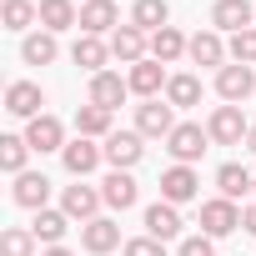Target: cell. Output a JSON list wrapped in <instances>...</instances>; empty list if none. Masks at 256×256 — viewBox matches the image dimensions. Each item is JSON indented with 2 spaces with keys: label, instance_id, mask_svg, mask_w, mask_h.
<instances>
[{
  "label": "cell",
  "instance_id": "1",
  "mask_svg": "<svg viewBox=\"0 0 256 256\" xmlns=\"http://www.w3.org/2000/svg\"><path fill=\"white\" fill-rule=\"evenodd\" d=\"M246 131H251V120L241 116V106H216V110H211V120H206L211 146H241V141H246Z\"/></svg>",
  "mask_w": 256,
  "mask_h": 256
},
{
  "label": "cell",
  "instance_id": "2",
  "mask_svg": "<svg viewBox=\"0 0 256 256\" xmlns=\"http://www.w3.org/2000/svg\"><path fill=\"white\" fill-rule=\"evenodd\" d=\"M206 146H211V136H206V126H196V120H181L176 131L166 136V151L176 156V166H196Z\"/></svg>",
  "mask_w": 256,
  "mask_h": 256
},
{
  "label": "cell",
  "instance_id": "3",
  "mask_svg": "<svg viewBox=\"0 0 256 256\" xmlns=\"http://www.w3.org/2000/svg\"><path fill=\"white\" fill-rule=\"evenodd\" d=\"M216 96H221L226 106H241L246 96H256V70L241 66V60L221 66V70H216Z\"/></svg>",
  "mask_w": 256,
  "mask_h": 256
},
{
  "label": "cell",
  "instance_id": "4",
  "mask_svg": "<svg viewBox=\"0 0 256 256\" xmlns=\"http://www.w3.org/2000/svg\"><path fill=\"white\" fill-rule=\"evenodd\" d=\"M241 226V211H236V201H226V196H211V201H201V236H231Z\"/></svg>",
  "mask_w": 256,
  "mask_h": 256
},
{
  "label": "cell",
  "instance_id": "5",
  "mask_svg": "<svg viewBox=\"0 0 256 256\" xmlns=\"http://www.w3.org/2000/svg\"><path fill=\"white\" fill-rule=\"evenodd\" d=\"M141 141H146L141 131H110V136H106V146H100V151H106V161H110V171H131V166L146 156V146H141Z\"/></svg>",
  "mask_w": 256,
  "mask_h": 256
},
{
  "label": "cell",
  "instance_id": "6",
  "mask_svg": "<svg viewBox=\"0 0 256 256\" xmlns=\"http://www.w3.org/2000/svg\"><path fill=\"white\" fill-rule=\"evenodd\" d=\"M176 126H181V120H176V106H166V100H146V106H136V131H141V136H151V141L161 136V141H166Z\"/></svg>",
  "mask_w": 256,
  "mask_h": 256
},
{
  "label": "cell",
  "instance_id": "7",
  "mask_svg": "<svg viewBox=\"0 0 256 256\" xmlns=\"http://www.w3.org/2000/svg\"><path fill=\"white\" fill-rule=\"evenodd\" d=\"M166 70H161V60H136L131 66V76H126V86H131V96H141V100H161V90H166Z\"/></svg>",
  "mask_w": 256,
  "mask_h": 256
},
{
  "label": "cell",
  "instance_id": "8",
  "mask_svg": "<svg viewBox=\"0 0 256 256\" xmlns=\"http://www.w3.org/2000/svg\"><path fill=\"white\" fill-rule=\"evenodd\" d=\"M40 106H46V90H40L36 80H10V86H6V110H10V116L36 120V116H46Z\"/></svg>",
  "mask_w": 256,
  "mask_h": 256
},
{
  "label": "cell",
  "instance_id": "9",
  "mask_svg": "<svg viewBox=\"0 0 256 256\" xmlns=\"http://www.w3.org/2000/svg\"><path fill=\"white\" fill-rule=\"evenodd\" d=\"M196 196H201V176H196L191 166H171V171H161V201L186 206V201H196Z\"/></svg>",
  "mask_w": 256,
  "mask_h": 256
},
{
  "label": "cell",
  "instance_id": "10",
  "mask_svg": "<svg viewBox=\"0 0 256 256\" xmlns=\"http://www.w3.org/2000/svg\"><path fill=\"white\" fill-rule=\"evenodd\" d=\"M100 206H106V196H100L96 186H66V191H60V211H66L70 221H80V226L96 221Z\"/></svg>",
  "mask_w": 256,
  "mask_h": 256
},
{
  "label": "cell",
  "instance_id": "11",
  "mask_svg": "<svg viewBox=\"0 0 256 256\" xmlns=\"http://www.w3.org/2000/svg\"><path fill=\"white\" fill-rule=\"evenodd\" d=\"M251 20H256V6H251V0H216V6H211V26H216V30L241 36V30H251Z\"/></svg>",
  "mask_w": 256,
  "mask_h": 256
},
{
  "label": "cell",
  "instance_id": "12",
  "mask_svg": "<svg viewBox=\"0 0 256 256\" xmlns=\"http://www.w3.org/2000/svg\"><path fill=\"white\" fill-rule=\"evenodd\" d=\"M110 56L126 60V66H136V60L151 56V36L136 30V26H120V30H110Z\"/></svg>",
  "mask_w": 256,
  "mask_h": 256
},
{
  "label": "cell",
  "instance_id": "13",
  "mask_svg": "<svg viewBox=\"0 0 256 256\" xmlns=\"http://www.w3.org/2000/svg\"><path fill=\"white\" fill-rule=\"evenodd\" d=\"M26 141H30V151H66L70 141H66V126L56 120V116H36L30 126H26Z\"/></svg>",
  "mask_w": 256,
  "mask_h": 256
},
{
  "label": "cell",
  "instance_id": "14",
  "mask_svg": "<svg viewBox=\"0 0 256 256\" xmlns=\"http://www.w3.org/2000/svg\"><path fill=\"white\" fill-rule=\"evenodd\" d=\"M106 30H120L116 0H86L80 6V36H106Z\"/></svg>",
  "mask_w": 256,
  "mask_h": 256
},
{
  "label": "cell",
  "instance_id": "15",
  "mask_svg": "<svg viewBox=\"0 0 256 256\" xmlns=\"http://www.w3.org/2000/svg\"><path fill=\"white\" fill-rule=\"evenodd\" d=\"M186 56L196 60V66H226V56H231V46L221 40V30H196L191 36V46H186Z\"/></svg>",
  "mask_w": 256,
  "mask_h": 256
},
{
  "label": "cell",
  "instance_id": "16",
  "mask_svg": "<svg viewBox=\"0 0 256 256\" xmlns=\"http://www.w3.org/2000/svg\"><path fill=\"white\" fill-rule=\"evenodd\" d=\"M60 161H66V171H70V176L80 181V176H90V171H96V166L106 161V151H100L96 141H86V136H76V141H70L66 151H60Z\"/></svg>",
  "mask_w": 256,
  "mask_h": 256
},
{
  "label": "cell",
  "instance_id": "17",
  "mask_svg": "<svg viewBox=\"0 0 256 256\" xmlns=\"http://www.w3.org/2000/svg\"><path fill=\"white\" fill-rule=\"evenodd\" d=\"M10 196H16V206H26V211H46V201H50V181H46L40 171H20L16 186H10Z\"/></svg>",
  "mask_w": 256,
  "mask_h": 256
},
{
  "label": "cell",
  "instance_id": "18",
  "mask_svg": "<svg viewBox=\"0 0 256 256\" xmlns=\"http://www.w3.org/2000/svg\"><path fill=\"white\" fill-rule=\"evenodd\" d=\"M80 246H86L90 256H106V251H116V246H120V226H116L110 216H96V221H86V226H80Z\"/></svg>",
  "mask_w": 256,
  "mask_h": 256
},
{
  "label": "cell",
  "instance_id": "19",
  "mask_svg": "<svg viewBox=\"0 0 256 256\" xmlns=\"http://www.w3.org/2000/svg\"><path fill=\"white\" fill-rule=\"evenodd\" d=\"M126 96H131L126 76H116V70H100V76H90V106H100V110H116Z\"/></svg>",
  "mask_w": 256,
  "mask_h": 256
},
{
  "label": "cell",
  "instance_id": "20",
  "mask_svg": "<svg viewBox=\"0 0 256 256\" xmlns=\"http://www.w3.org/2000/svg\"><path fill=\"white\" fill-rule=\"evenodd\" d=\"M70 60H76L80 70L100 76V70H106V60H110V40H100V36H76V46H70Z\"/></svg>",
  "mask_w": 256,
  "mask_h": 256
},
{
  "label": "cell",
  "instance_id": "21",
  "mask_svg": "<svg viewBox=\"0 0 256 256\" xmlns=\"http://www.w3.org/2000/svg\"><path fill=\"white\" fill-rule=\"evenodd\" d=\"M100 196H106V206H110V211H126V206H136L141 186H136V176H131V171H110V176L100 181Z\"/></svg>",
  "mask_w": 256,
  "mask_h": 256
},
{
  "label": "cell",
  "instance_id": "22",
  "mask_svg": "<svg viewBox=\"0 0 256 256\" xmlns=\"http://www.w3.org/2000/svg\"><path fill=\"white\" fill-rule=\"evenodd\" d=\"M146 236H156V241H171V236H181V211H176L171 201H156V206H146Z\"/></svg>",
  "mask_w": 256,
  "mask_h": 256
},
{
  "label": "cell",
  "instance_id": "23",
  "mask_svg": "<svg viewBox=\"0 0 256 256\" xmlns=\"http://www.w3.org/2000/svg\"><path fill=\"white\" fill-rule=\"evenodd\" d=\"M131 26L146 30V36H156V30L171 26V6H166V0H136V6H131Z\"/></svg>",
  "mask_w": 256,
  "mask_h": 256
},
{
  "label": "cell",
  "instance_id": "24",
  "mask_svg": "<svg viewBox=\"0 0 256 256\" xmlns=\"http://www.w3.org/2000/svg\"><path fill=\"white\" fill-rule=\"evenodd\" d=\"M40 26H46L50 36H60V30L80 26V10H76V0H40Z\"/></svg>",
  "mask_w": 256,
  "mask_h": 256
},
{
  "label": "cell",
  "instance_id": "25",
  "mask_svg": "<svg viewBox=\"0 0 256 256\" xmlns=\"http://www.w3.org/2000/svg\"><path fill=\"white\" fill-rule=\"evenodd\" d=\"M110 116H116V110L80 106V110H76V136H86V141H106V136H110Z\"/></svg>",
  "mask_w": 256,
  "mask_h": 256
},
{
  "label": "cell",
  "instance_id": "26",
  "mask_svg": "<svg viewBox=\"0 0 256 256\" xmlns=\"http://www.w3.org/2000/svg\"><path fill=\"white\" fill-rule=\"evenodd\" d=\"M186 46H191V40H186L176 26H166V30H156V36H151V60L171 66V60H181V56H186Z\"/></svg>",
  "mask_w": 256,
  "mask_h": 256
},
{
  "label": "cell",
  "instance_id": "27",
  "mask_svg": "<svg viewBox=\"0 0 256 256\" xmlns=\"http://www.w3.org/2000/svg\"><path fill=\"white\" fill-rule=\"evenodd\" d=\"M20 56H26V66H50V60L60 56V46H56L50 30H36V36L20 40Z\"/></svg>",
  "mask_w": 256,
  "mask_h": 256
},
{
  "label": "cell",
  "instance_id": "28",
  "mask_svg": "<svg viewBox=\"0 0 256 256\" xmlns=\"http://www.w3.org/2000/svg\"><path fill=\"white\" fill-rule=\"evenodd\" d=\"M166 106H176V110H186V106H201V80L196 76H171L166 80Z\"/></svg>",
  "mask_w": 256,
  "mask_h": 256
},
{
  "label": "cell",
  "instance_id": "29",
  "mask_svg": "<svg viewBox=\"0 0 256 256\" xmlns=\"http://www.w3.org/2000/svg\"><path fill=\"white\" fill-rule=\"evenodd\" d=\"M216 186H221V196H226V201H236V196H246V191L256 186V176H251L246 166H236V161H226V166L216 171Z\"/></svg>",
  "mask_w": 256,
  "mask_h": 256
},
{
  "label": "cell",
  "instance_id": "30",
  "mask_svg": "<svg viewBox=\"0 0 256 256\" xmlns=\"http://www.w3.org/2000/svg\"><path fill=\"white\" fill-rule=\"evenodd\" d=\"M66 226H70V216L66 211H36V221H30V231H36V241H46V246H60V236H66Z\"/></svg>",
  "mask_w": 256,
  "mask_h": 256
},
{
  "label": "cell",
  "instance_id": "31",
  "mask_svg": "<svg viewBox=\"0 0 256 256\" xmlns=\"http://www.w3.org/2000/svg\"><path fill=\"white\" fill-rule=\"evenodd\" d=\"M36 231L30 226H6L0 231V256H36Z\"/></svg>",
  "mask_w": 256,
  "mask_h": 256
},
{
  "label": "cell",
  "instance_id": "32",
  "mask_svg": "<svg viewBox=\"0 0 256 256\" xmlns=\"http://www.w3.org/2000/svg\"><path fill=\"white\" fill-rule=\"evenodd\" d=\"M0 20H6V30H26V26L40 20V6L36 0H6V6H0Z\"/></svg>",
  "mask_w": 256,
  "mask_h": 256
},
{
  "label": "cell",
  "instance_id": "33",
  "mask_svg": "<svg viewBox=\"0 0 256 256\" xmlns=\"http://www.w3.org/2000/svg\"><path fill=\"white\" fill-rule=\"evenodd\" d=\"M26 156H30V141L26 136H0V171L20 176L26 171Z\"/></svg>",
  "mask_w": 256,
  "mask_h": 256
},
{
  "label": "cell",
  "instance_id": "34",
  "mask_svg": "<svg viewBox=\"0 0 256 256\" xmlns=\"http://www.w3.org/2000/svg\"><path fill=\"white\" fill-rule=\"evenodd\" d=\"M231 60L256 66V26H251V30H241V36H231Z\"/></svg>",
  "mask_w": 256,
  "mask_h": 256
},
{
  "label": "cell",
  "instance_id": "35",
  "mask_svg": "<svg viewBox=\"0 0 256 256\" xmlns=\"http://www.w3.org/2000/svg\"><path fill=\"white\" fill-rule=\"evenodd\" d=\"M126 256H166V241H156V236H136V241H126Z\"/></svg>",
  "mask_w": 256,
  "mask_h": 256
},
{
  "label": "cell",
  "instance_id": "36",
  "mask_svg": "<svg viewBox=\"0 0 256 256\" xmlns=\"http://www.w3.org/2000/svg\"><path fill=\"white\" fill-rule=\"evenodd\" d=\"M176 256H216V241H211V236H186V241L176 246Z\"/></svg>",
  "mask_w": 256,
  "mask_h": 256
},
{
  "label": "cell",
  "instance_id": "37",
  "mask_svg": "<svg viewBox=\"0 0 256 256\" xmlns=\"http://www.w3.org/2000/svg\"><path fill=\"white\" fill-rule=\"evenodd\" d=\"M241 231H251V236H256V201L241 211Z\"/></svg>",
  "mask_w": 256,
  "mask_h": 256
},
{
  "label": "cell",
  "instance_id": "38",
  "mask_svg": "<svg viewBox=\"0 0 256 256\" xmlns=\"http://www.w3.org/2000/svg\"><path fill=\"white\" fill-rule=\"evenodd\" d=\"M246 151H256V120H251V131H246Z\"/></svg>",
  "mask_w": 256,
  "mask_h": 256
},
{
  "label": "cell",
  "instance_id": "39",
  "mask_svg": "<svg viewBox=\"0 0 256 256\" xmlns=\"http://www.w3.org/2000/svg\"><path fill=\"white\" fill-rule=\"evenodd\" d=\"M46 256H70V251H66V246H50V251H46Z\"/></svg>",
  "mask_w": 256,
  "mask_h": 256
},
{
  "label": "cell",
  "instance_id": "40",
  "mask_svg": "<svg viewBox=\"0 0 256 256\" xmlns=\"http://www.w3.org/2000/svg\"><path fill=\"white\" fill-rule=\"evenodd\" d=\"M251 196H256V186H251Z\"/></svg>",
  "mask_w": 256,
  "mask_h": 256
}]
</instances>
